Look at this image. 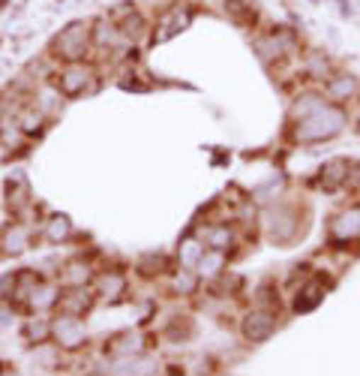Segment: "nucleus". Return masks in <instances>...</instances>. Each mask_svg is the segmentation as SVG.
<instances>
[{"label": "nucleus", "instance_id": "nucleus-17", "mask_svg": "<svg viewBox=\"0 0 360 376\" xmlns=\"http://www.w3.org/2000/svg\"><path fill=\"white\" fill-rule=\"evenodd\" d=\"M69 232H72V226H69L67 217H51L45 223V235L51 238V241H63V238H69Z\"/></svg>", "mask_w": 360, "mask_h": 376}, {"label": "nucleus", "instance_id": "nucleus-12", "mask_svg": "<svg viewBox=\"0 0 360 376\" xmlns=\"http://www.w3.org/2000/svg\"><path fill=\"white\" fill-rule=\"evenodd\" d=\"M327 94H330L333 99H349V96L357 94V82L351 79V75H337V79H330Z\"/></svg>", "mask_w": 360, "mask_h": 376}, {"label": "nucleus", "instance_id": "nucleus-11", "mask_svg": "<svg viewBox=\"0 0 360 376\" xmlns=\"http://www.w3.org/2000/svg\"><path fill=\"white\" fill-rule=\"evenodd\" d=\"M87 307H90V295L81 292V289H75V292H69V295L60 298V310L63 313H72V316H81Z\"/></svg>", "mask_w": 360, "mask_h": 376}, {"label": "nucleus", "instance_id": "nucleus-5", "mask_svg": "<svg viewBox=\"0 0 360 376\" xmlns=\"http://www.w3.org/2000/svg\"><path fill=\"white\" fill-rule=\"evenodd\" d=\"M84 45H87V28H84V24H72V28H67L60 33L57 52H60V57L75 60V57L84 55Z\"/></svg>", "mask_w": 360, "mask_h": 376}, {"label": "nucleus", "instance_id": "nucleus-15", "mask_svg": "<svg viewBox=\"0 0 360 376\" xmlns=\"http://www.w3.org/2000/svg\"><path fill=\"white\" fill-rule=\"evenodd\" d=\"M30 295H33L30 304L36 310H45V307H51V304H57V301H60V295H57L55 286H40V289H33Z\"/></svg>", "mask_w": 360, "mask_h": 376}, {"label": "nucleus", "instance_id": "nucleus-13", "mask_svg": "<svg viewBox=\"0 0 360 376\" xmlns=\"http://www.w3.org/2000/svg\"><path fill=\"white\" fill-rule=\"evenodd\" d=\"M99 286H102V298H106V301H114V298H120V295H123L126 280L120 277L118 271H108L106 277L99 280Z\"/></svg>", "mask_w": 360, "mask_h": 376}, {"label": "nucleus", "instance_id": "nucleus-8", "mask_svg": "<svg viewBox=\"0 0 360 376\" xmlns=\"http://www.w3.org/2000/svg\"><path fill=\"white\" fill-rule=\"evenodd\" d=\"M30 247V229L24 226H9L4 232V250L6 253H24Z\"/></svg>", "mask_w": 360, "mask_h": 376}, {"label": "nucleus", "instance_id": "nucleus-2", "mask_svg": "<svg viewBox=\"0 0 360 376\" xmlns=\"http://www.w3.org/2000/svg\"><path fill=\"white\" fill-rule=\"evenodd\" d=\"M300 232V220L294 211L288 208H276V211H270V217H267V235H270V241H276V244H286L291 241V238H298Z\"/></svg>", "mask_w": 360, "mask_h": 376}, {"label": "nucleus", "instance_id": "nucleus-23", "mask_svg": "<svg viewBox=\"0 0 360 376\" xmlns=\"http://www.w3.org/2000/svg\"><path fill=\"white\" fill-rule=\"evenodd\" d=\"M96 43H99V45L118 43V31H114V24H106V21L96 24Z\"/></svg>", "mask_w": 360, "mask_h": 376}, {"label": "nucleus", "instance_id": "nucleus-14", "mask_svg": "<svg viewBox=\"0 0 360 376\" xmlns=\"http://www.w3.org/2000/svg\"><path fill=\"white\" fill-rule=\"evenodd\" d=\"M198 268H201V274H208V277H216V274L225 268V253L223 250H210V253H204L198 259Z\"/></svg>", "mask_w": 360, "mask_h": 376}, {"label": "nucleus", "instance_id": "nucleus-6", "mask_svg": "<svg viewBox=\"0 0 360 376\" xmlns=\"http://www.w3.org/2000/svg\"><path fill=\"white\" fill-rule=\"evenodd\" d=\"M330 235L337 241H354L360 235V208H349L330 223Z\"/></svg>", "mask_w": 360, "mask_h": 376}, {"label": "nucleus", "instance_id": "nucleus-26", "mask_svg": "<svg viewBox=\"0 0 360 376\" xmlns=\"http://www.w3.org/2000/svg\"><path fill=\"white\" fill-rule=\"evenodd\" d=\"M4 4H6V0H0V6H4Z\"/></svg>", "mask_w": 360, "mask_h": 376}, {"label": "nucleus", "instance_id": "nucleus-20", "mask_svg": "<svg viewBox=\"0 0 360 376\" xmlns=\"http://www.w3.org/2000/svg\"><path fill=\"white\" fill-rule=\"evenodd\" d=\"M48 334H51V325H48V322H43V319H30V322H28V337H30V341L45 343Z\"/></svg>", "mask_w": 360, "mask_h": 376}, {"label": "nucleus", "instance_id": "nucleus-22", "mask_svg": "<svg viewBox=\"0 0 360 376\" xmlns=\"http://www.w3.org/2000/svg\"><path fill=\"white\" fill-rule=\"evenodd\" d=\"M208 244H210L213 250H225V247H231V232L225 229V226H220V229H213V232L208 235Z\"/></svg>", "mask_w": 360, "mask_h": 376}, {"label": "nucleus", "instance_id": "nucleus-10", "mask_svg": "<svg viewBox=\"0 0 360 376\" xmlns=\"http://www.w3.org/2000/svg\"><path fill=\"white\" fill-rule=\"evenodd\" d=\"M327 103H325V96H318V94H303L298 103H294V109H291V118H310V115H315L318 109H325Z\"/></svg>", "mask_w": 360, "mask_h": 376}, {"label": "nucleus", "instance_id": "nucleus-16", "mask_svg": "<svg viewBox=\"0 0 360 376\" xmlns=\"http://www.w3.org/2000/svg\"><path fill=\"white\" fill-rule=\"evenodd\" d=\"M300 295H303V298L294 301V307H298V310H313L318 301H321V295H325V289H321V283H310Z\"/></svg>", "mask_w": 360, "mask_h": 376}, {"label": "nucleus", "instance_id": "nucleus-4", "mask_svg": "<svg viewBox=\"0 0 360 376\" xmlns=\"http://www.w3.org/2000/svg\"><path fill=\"white\" fill-rule=\"evenodd\" d=\"M276 328V316L270 310H255L249 313L247 319H243V337L252 343H259V341H267L270 334H274Z\"/></svg>", "mask_w": 360, "mask_h": 376}, {"label": "nucleus", "instance_id": "nucleus-25", "mask_svg": "<svg viewBox=\"0 0 360 376\" xmlns=\"http://www.w3.org/2000/svg\"><path fill=\"white\" fill-rule=\"evenodd\" d=\"M16 283H18L16 274H6V277L0 280V298H9V289H16Z\"/></svg>", "mask_w": 360, "mask_h": 376}, {"label": "nucleus", "instance_id": "nucleus-19", "mask_svg": "<svg viewBox=\"0 0 360 376\" xmlns=\"http://www.w3.org/2000/svg\"><path fill=\"white\" fill-rule=\"evenodd\" d=\"M201 256H204V247L196 241V238H189V241H184V247H180V259H184V265H196Z\"/></svg>", "mask_w": 360, "mask_h": 376}, {"label": "nucleus", "instance_id": "nucleus-3", "mask_svg": "<svg viewBox=\"0 0 360 376\" xmlns=\"http://www.w3.org/2000/svg\"><path fill=\"white\" fill-rule=\"evenodd\" d=\"M51 334L57 337V343L63 349H79L84 343V322L72 313H63V316L51 325Z\"/></svg>", "mask_w": 360, "mask_h": 376}, {"label": "nucleus", "instance_id": "nucleus-21", "mask_svg": "<svg viewBox=\"0 0 360 376\" xmlns=\"http://www.w3.org/2000/svg\"><path fill=\"white\" fill-rule=\"evenodd\" d=\"M40 123H43V115H40V111H36V109H28V111L21 115L18 127H21L24 133H36V130H40Z\"/></svg>", "mask_w": 360, "mask_h": 376}, {"label": "nucleus", "instance_id": "nucleus-24", "mask_svg": "<svg viewBox=\"0 0 360 376\" xmlns=\"http://www.w3.org/2000/svg\"><path fill=\"white\" fill-rule=\"evenodd\" d=\"M174 289L177 292H192V289H196V277H192V274H186V271H180L177 274V280H174Z\"/></svg>", "mask_w": 360, "mask_h": 376}, {"label": "nucleus", "instance_id": "nucleus-9", "mask_svg": "<svg viewBox=\"0 0 360 376\" xmlns=\"http://www.w3.org/2000/svg\"><path fill=\"white\" fill-rule=\"evenodd\" d=\"M345 175H349V162L333 160V162H327V166L321 169V184H325L327 190H333V187H339L345 181Z\"/></svg>", "mask_w": 360, "mask_h": 376}, {"label": "nucleus", "instance_id": "nucleus-18", "mask_svg": "<svg viewBox=\"0 0 360 376\" xmlns=\"http://www.w3.org/2000/svg\"><path fill=\"white\" fill-rule=\"evenodd\" d=\"M87 280H90V268L84 265V262H69V265H67V283L84 286Z\"/></svg>", "mask_w": 360, "mask_h": 376}, {"label": "nucleus", "instance_id": "nucleus-1", "mask_svg": "<svg viewBox=\"0 0 360 376\" xmlns=\"http://www.w3.org/2000/svg\"><path fill=\"white\" fill-rule=\"evenodd\" d=\"M342 127H345L342 111L333 109V106H325V109H318L315 115L303 118L294 136H298V142H321V139H333Z\"/></svg>", "mask_w": 360, "mask_h": 376}, {"label": "nucleus", "instance_id": "nucleus-7", "mask_svg": "<svg viewBox=\"0 0 360 376\" xmlns=\"http://www.w3.org/2000/svg\"><path fill=\"white\" fill-rule=\"evenodd\" d=\"M87 82H90V70H84V67H79V64H72V67H67L60 75H57V87L67 96H75V94H81L84 87H87Z\"/></svg>", "mask_w": 360, "mask_h": 376}]
</instances>
